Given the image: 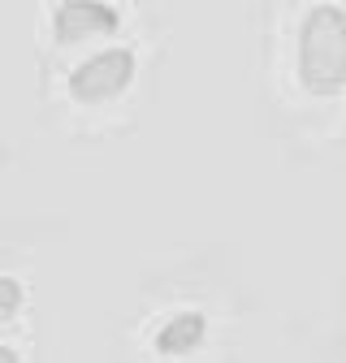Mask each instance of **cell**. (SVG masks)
Segmentation results:
<instances>
[{"mask_svg": "<svg viewBox=\"0 0 346 363\" xmlns=\"http://www.w3.org/2000/svg\"><path fill=\"white\" fill-rule=\"evenodd\" d=\"M294 69L303 91L333 96L346 86V9L333 0H320L303 13L294 39Z\"/></svg>", "mask_w": 346, "mask_h": 363, "instance_id": "cell-1", "label": "cell"}, {"mask_svg": "<svg viewBox=\"0 0 346 363\" xmlns=\"http://www.w3.org/2000/svg\"><path fill=\"white\" fill-rule=\"evenodd\" d=\"M135 74H139L135 48H121V43H117V48L91 52L86 61L74 65V74H69V96L78 104H108V100H117L121 91L135 82Z\"/></svg>", "mask_w": 346, "mask_h": 363, "instance_id": "cell-2", "label": "cell"}, {"mask_svg": "<svg viewBox=\"0 0 346 363\" xmlns=\"http://www.w3.org/2000/svg\"><path fill=\"white\" fill-rule=\"evenodd\" d=\"M121 26V13L104 0H61L52 9V35L61 48H78L86 39H104Z\"/></svg>", "mask_w": 346, "mask_h": 363, "instance_id": "cell-3", "label": "cell"}, {"mask_svg": "<svg viewBox=\"0 0 346 363\" xmlns=\"http://www.w3.org/2000/svg\"><path fill=\"white\" fill-rule=\"evenodd\" d=\"M208 337V320L199 311H178V315H169V320L156 329V350L160 354H191L199 350Z\"/></svg>", "mask_w": 346, "mask_h": 363, "instance_id": "cell-4", "label": "cell"}, {"mask_svg": "<svg viewBox=\"0 0 346 363\" xmlns=\"http://www.w3.org/2000/svg\"><path fill=\"white\" fill-rule=\"evenodd\" d=\"M26 303V290L18 277H0V320H13V315L22 311Z\"/></svg>", "mask_w": 346, "mask_h": 363, "instance_id": "cell-5", "label": "cell"}, {"mask_svg": "<svg viewBox=\"0 0 346 363\" xmlns=\"http://www.w3.org/2000/svg\"><path fill=\"white\" fill-rule=\"evenodd\" d=\"M0 363H22V359H18V350H9V346H0Z\"/></svg>", "mask_w": 346, "mask_h": 363, "instance_id": "cell-6", "label": "cell"}]
</instances>
